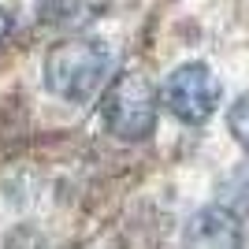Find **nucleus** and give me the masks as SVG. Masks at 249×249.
Instances as JSON below:
<instances>
[{"instance_id": "obj_1", "label": "nucleus", "mask_w": 249, "mask_h": 249, "mask_svg": "<svg viewBox=\"0 0 249 249\" xmlns=\"http://www.w3.org/2000/svg\"><path fill=\"white\" fill-rule=\"evenodd\" d=\"M112 49L93 37H67L56 41L45 56V86L60 101H89L112 82Z\"/></svg>"}, {"instance_id": "obj_2", "label": "nucleus", "mask_w": 249, "mask_h": 249, "mask_svg": "<svg viewBox=\"0 0 249 249\" xmlns=\"http://www.w3.org/2000/svg\"><path fill=\"white\" fill-rule=\"evenodd\" d=\"M156 89L142 74H115L101 93V119L115 138L142 142L156 126Z\"/></svg>"}, {"instance_id": "obj_3", "label": "nucleus", "mask_w": 249, "mask_h": 249, "mask_svg": "<svg viewBox=\"0 0 249 249\" xmlns=\"http://www.w3.org/2000/svg\"><path fill=\"white\" fill-rule=\"evenodd\" d=\"M160 97H164V108L175 115L178 123L197 126L216 115L219 82H216V74H212L208 63H182V67H175L167 74Z\"/></svg>"}, {"instance_id": "obj_4", "label": "nucleus", "mask_w": 249, "mask_h": 249, "mask_svg": "<svg viewBox=\"0 0 249 249\" xmlns=\"http://www.w3.org/2000/svg\"><path fill=\"white\" fill-rule=\"evenodd\" d=\"M182 246L186 249H242L246 231H242V219L227 205H205L190 216L186 231H182Z\"/></svg>"}, {"instance_id": "obj_5", "label": "nucleus", "mask_w": 249, "mask_h": 249, "mask_svg": "<svg viewBox=\"0 0 249 249\" xmlns=\"http://www.w3.org/2000/svg\"><path fill=\"white\" fill-rule=\"evenodd\" d=\"M227 126H231V134H234V142H238V145L249 153V93H242L238 101L231 104Z\"/></svg>"}, {"instance_id": "obj_6", "label": "nucleus", "mask_w": 249, "mask_h": 249, "mask_svg": "<svg viewBox=\"0 0 249 249\" xmlns=\"http://www.w3.org/2000/svg\"><path fill=\"white\" fill-rule=\"evenodd\" d=\"M8 30H11V15H8L4 8H0V41L8 37Z\"/></svg>"}]
</instances>
